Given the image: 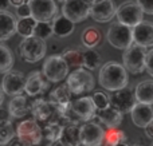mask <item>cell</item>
<instances>
[{"label": "cell", "mask_w": 153, "mask_h": 146, "mask_svg": "<svg viewBox=\"0 0 153 146\" xmlns=\"http://www.w3.org/2000/svg\"><path fill=\"white\" fill-rule=\"evenodd\" d=\"M105 130L95 122H85L79 126V138L82 146H101L103 144Z\"/></svg>", "instance_id": "cell-12"}, {"label": "cell", "mask_w": 153, "mask_h": 146, "mask_svg": "<svg viewBox=\"0 0 153 146\" xmlns=\"http://www.w3.org/2000/svg\"><path fill=\"white\" fill-rule=\"evenodd\" d=\"M42 74L48 82H62L69 75V64L61 55H51L43 63Z\"/></svg>", "instance_id": "cell-6"}, {"label": "cell", "mask_w": 153, "mask_h": 146, "mask_svg": "<svg viewBox=\"0 0 153 146\" xmlns=\"http://www.w3.org/2000/svg\"><path fill=\"white\" fill-rule=\"evenodd\" d=\"M117 146H129V145H128V144H126V142H121V144H118V145H117Z\"/></svg>", "instance_id": "cell-47"}, {"label": "cell", "mask_w": 153, "mask_h": 146, "mask_svg": "<svg viewBox=\"0 0 153 146\" xmlns=\"http://www.w3.org/2000/svg\"><path fill=\"white\" fill-rule=\"evenodd\" d=\"M101 55L94 50V48H87L83 52V69L89 71H94L101 66Z\"/></svg>", "instance_id": "cell-31"}, {"label": "cell", "mask_w": 153, "mask_h": 146, "mask_svg": "<svg viewBox=\"0 0 153 146\" xmlns=\"http://www.w3.org/2000/svg\"><path fill=\"white\" fill-rule=\"evenodd\" d=\"M117 7L113 0H102L91 5L90 16L97 23H108L116 16Z\"/></svg>", "instance_id": "cell-16"}, {"label": "cell", "mask_w": 153, "mask_h": 146, "mask_svg": "<svg viewBox=\"0 0 153 146\" xmlns=\"http://www.w3.org/2000/svg\"><path fill=\"white\" fill-rule=\"evenodd\" d=\"M16 21L10 11H0V42H5L16 34Z\"/></svg>", "instance_id": "cell-21"}, {"label": "cell", "mask_w": 153, "mask_h": 146, "mask_svg": "<svg viewBox=\"0 0 153 146\" xmlns=\"http://www.w3.org/2000/svg\"><path fill=\"white\" fill-rule=\"evenodd\" d=\"M5 119H10V113H8V110L3 109L0 106V121H5Z\"/></svg>", "instance_id": "cell-40"}, {"label": "cell", "mask_w": 153, "mask_h": 146, "mask_svg": "<svg viewBox=\"0 0 153 146\" xmlns=\"http://www.w3.org/2000/svg\"><path fill=\"white\" fill-rule=\"evenodd\" d=\"M121 142H126V136L118 128H108L103 136V146H117Z\"/></svg>", "instance_id": "cell-28"}, {"label": "cell", "mask_w": 153, "mask_h": 146, "mask_svg": "<svg viewBox=\"0 0 153 146\" xmlns=\"http://www.w3.org/2000/svg\"><path fill=\"white\" fill-rule=\"evenodd\" d=\"M27 3H28V0H11V5H13V7H20Z\"/></svg>", "instance_id": "cell-43"}, {"label": "cell", "mask_w": 153, "mask_h": 146, "mask_svg": "<svg viewBox=\"0 0 153 146\" xmlns=\"http://www.w3.org/2000/svg\"><path fill=\"white\" fill-rule=\"evenodd\" d=\"M31 18L36 21H53L56 18L58 7L54 0H28Z\"/></svg>", "instance_id": "cell-9"}, {"label": "cell", "mask_w": 153, "mask_h": 146, "mask_svg": "<svg viewBox=\"0 0 153 146\" xmlns=\"http://www.w3.org/2000/svg\"><path fill=\"white\" fill-rule=\"evenodd\" d=\"M51 146H66V145H63L61 141H56V142H54V144L51 145Z\"/></svg>", "instance_id": "cell-46"}, {"label": "cell", "mask_w": 153, "mask_h": 146, "mask_svg": "<svg viewBox=\"0 0 153 146\" xmlns=\"http://www.w3.org/2000/svg\"><path fill=\"white\" fill-rule=\"evenodd\" d=\"M31 115L38 123H51V122H59L62 123V115L59 111L54 107V105L50 101L46 99H35L31 105Z\"/></svg>", "instance_id": "cell-7"}, {"label": "cell", "mask_w": 153, "mask_h": 146, "mask_svg": "<svg viewBox=\"0 0 153 146\" xmlns=\"http://www.w3.org/2000/svg\"><path fill=\"white\" fill-rule=\"evenodd\" d=\"M38 21L34 18H24V19H19L16 21V32L23 38H30L34 36V31H35V26Z\"/></svg>", "instance_id": "cell-30"}, {"label": "cell", "mask_w": 153, "mask_h": 146, "mask_svg": "<svg viewBox=\"0 0 153 146\" xmlns=\"http://www.w3.org/2000/svg\"><path fill=\"white\" fill-rule=\"evenodd\" d=\"M116 16L120 23L133 28L134 26H137L138 23L143 21L144 12L137 3L125 1V3H122L120 7H117Z\"/></svg>", "instance_id": "cell-11"}, {"label": "cell", "mask_w": 153, "mask_h": 146, "mask_svg": "<svg viewBox=\"0 0 153 146\" xmlns=\"http://www.w3.org/2000/svg\"><path fill=\"white\" fill-rule=\"evenodd\" d=\"M98 82L108 91L121 90L126 87L129 82L128 71L124 64L116 60H109L101 67L100 74H98Z\"/></svg>", "instance_id": "cell-1"}, {"label": "cell", "mask_w": 153, "mask_h": 146, "mask_svg": "<svg viewBox=\"0 0 153 146\" xmlns=\"http://www.w3.org/2000/svg\"><path fill=\"white\" fill-rule=\"evenodd\" d=\"M133 42L143 47H153V23L141 21L133 27Z\"/></svg>", "instance_id": "cell-18"}, {"label": "cell", "mask_w": 153, "mask_h": 146, "mask_svg": "<svg viewBox=\"0 0 153 146\" xmlns=\"http://www.w3.org/2000/svg\"><path fill=\"white\" fill-rule=\"evenodd\" d=\"M59 1H62V3H63V1H65V0H59Z\"/></svg>", "instance_id": "cell-48"}, {"label": "cell", "mask_w": 153, "mask_h": 146, "mask_svg": "<svg viewBox=\"0 0 153 146\" xmlns=\"http://www.w3.org/2000/svg\"><path fill=\"white\" fill-rule=\"evenodd\" d=\"M11 5V0H0V11H7Z\"/></svg>", "instance_id": "cell-42"}, {"label": "cell", "mask_w": 153, "mask_h": 146, "mask_svg": "<svg viewBox=\"0 0 153 146\" xmlns=\"http://www.w3.org/2000/svg\"><path fill=\"white\" fill-rule=\"evenodd\" d=\"M91 98H93V102H94L95 107H97V110H103L110 106V97L106 95L102 91H95Z\"/></svg>", "instance_id": "cell-35"}, {"label": "cell", "mask_w": 153, "mask_h": 146, "mask_svg": "<svg viewBox=\"0 0 153 146\" xmlns=\"http://www.w3.org/2000/svg\"><path fill=\"white\" fill-rule=\"evenodd\" d=\"M145 134L148 138H152L153 139V121L152 122H149L148 125L145 126Z\"/></svg>", "instance_id": "cell-39"}, {"label": "cell", "mask_w": 153, "mask_h": 146, "mask_svg": "<svg viewBox=\"0 0 153 146\" xmlns=\"http://www.w3.org/2000/svg\"><path fill=\"white\" fill-rule=\"evenodd\" d=\"M85 1H87L90 5H93V4H95V3H98V1H102V0H85Z\"/></svg>", "instance_id": "cell-45"}, {"label": "cell", "mask_w": 153, "mask_h": 146, "mask_svg": "<svg viewBox=\"0 0 153 146\" xmlns=\"http://www.w3.org/2000/svg\"><path fill=\"white\" fill-rule=\"evenodd\" d=\"M46 51H47L46 42L36 36L24 38L18 46L19 56L27 63H38L42 60V58H45L46 55Z\"/></svg>", "instance_id": "cell-2"}, {"label": "cell", "mask_w": 153, "mask_h": 146, "mask_svg": "<svg viewBox=\"0 0 153 146\" xmlns=\"http://www.w3.org/2000/svg\"><path fill=\"white\" fill-rule=\"evenodd\" d=\"M130 115H132V122L134 123L137 128L145 129V126L153 121V107L151 105L138 103L137 102V103L133 106L132 111H130Z\"/></svg>", "instance_id": "cell-20"}, {"label": "cell", "mask_w": 153, "mask_h": 146, "mask_svg": "<svg viewBox=\"0 0 153 146\" xmlns=\"http://www.w3.org/2000/svg\"><path fill=\"white\" fill-rule=\"evenodd\" d=\"M31 105L28 101V97L26 95H16L12 97L10 102H8V113H10V117L12 118H23L26 115L31 114Z\"/></svg>", "instance_id": "cell-19"}, {"label": "cell", "mask_w": 153, "mask_h": 146, "mask_svg": "<svg viewBox=\"0 0 153 146\" xmlns=\"http://www.w3.org/2000/svg\"><path fill=\"white\" fill-rule=\"evenodd\" d=\"M61 56L69 64V67H75V69L83 67V52L79 48H66L61 54Z\"/></svg>", "instance_id": "cell-29"}, {"label": "cell", "mask_w": 153, "mask_h": 146, "mask_svg": "<svg viewBox=\"0 0 153 146\" xmlns=\"http://www.w3.org/2000/svg\"><path fill=\"white\" fill-rule=\"evenodd\" d=\"M62 130H63V125L59 122H51L47 123L42 128V136L43 141H47L48 145H53L54 142L59 141L62 136Z\"/></svg>", "instance_id": "cell-27"}, {"label": "cell", "mask_w": 153, "mask_h": 146, "mask_svg": "<svg viewBox=\"0 0 153 146\" xmlns=\"http://www.w3.org/2000/svg\"><path fill=\"white\" fill-rule=\"evenodd\" d=\"M152 146H153V145H152Z\"/></svg>", "instance_id": "cell-50"}, {"label": "cell", "mask_w": 153, "mask_h": 146, "mask_svg": "<svg viewBox=\"0 0 153 146\" xmlns=\"http://www.w3.org/2000/svg\"><path fill=\"white\" fill-rule=\"evenodd\" d=\"M26 80L27 78L24 77L23 72L11 70V71L5 72L4 77H3L1 88L4 91V94H7V95H22L24 93V88H26Z\"/></svg>", "instance_id": "cell-13"}, {"label": "cell", "mask_w": 153, "mask_h": 146, "mask_svg": "<svg viewBox=\"0 0 153 146\" xmlns=\"http://www.w3.org/2000/svg\"><path fill=\"white\" fill-rule=\"evenodd\" d=\"M122 113L118 111L117 109H114L113 106H109L103 110H97L95 117L100 119V122L102 125H105L106 128H118L122 122Z\"/></svg>", "instance_id": "cell-22"}, {"label": "cell", "mask_w": 153, "mask_h": 146, "mask_svg": "<svg viewBox=\"0 0 153 146\" xmlns=\"http://www.w3.org/2000/svg\"><path fill=\"white\" fill-rule=\"evenodd\" d=\"M146 48L140 44L133 43L130 47L124 50L122 54V63L130 74L138 75L145 70V59H146Z\"/></svg>", "instance_id": "cell-4"}, {"label": "cell", "mask_w": 153, "mask_h": 146, "mask_svg": "<svg viewBox=\"0 0 153 146\" xmlns=\"http://www.w3.org/2000/svg\"><path fill=\"white\" fill-rule=\"evenodd\" d=\"M140 8L143 10L144 13H148V15H153V0H137Z\"/></svg>", "instance_id": "cell-36"}, {"label": "cell", "mask_w": 153, "mask_h": 146, "mask_svg": "<svg viewBox=\"0 0 153 146\" xmlns=\"http://www.w3.org/2000/svg\"><path fill=\"white\" fill-rule=\"evenodd\" d=\"M145 70L148 74L153 78V48L146 52V59H145Z\"/></svg>", "instance_id": "cell-38"}, {"label": "cell", "mask_w": 153, "mask_h": 146, "mask_svg": "<svg viewBox=\"0 0 153 146\" xmlns=\"http://www.w3.org/2000/svg\"><path fill=\"white\" fill-rule=\"evenodd\" d=\"M136 101L138 103L153 105V80H143L134 88Z\"/></svg>", "instance_id": "cell-23"}, {"label": "cell", "mask_w": 153, "mask_h": 146, "mask_svg": "<svg viewBox=\"0 0 153 146\" xmlns=\"http://www.w3.org/2000/svg\"><path fill=\"white\" fill-rule=\"evenodd\" d=\"M106 39L114 48L126 50L134 43L133 42V28L120 23V21H114L109 27Z\"/></svg>", "instance_id": "cell-5"}, {"label": "cell", "mask_w": 153, "mask_h": 146, "mask_svg": "<svg viewBox=\"0 0 153 146\" xmlns=\"http://www.w3.org/2000/svg\"><path fill=\"white\" fill-rule=\"evenodd\" d=\"M48 101L54 105L56 110L59 111V114L63 117L67 111L70 110L73 103V94L69 90L67 85H61L58 87H55L48 95Z\"/></svg>", "instance_id": "cell-15"}, {"label": "cell", "mask_w": 153, "mask_h": 146, "mask_svg": "<svg viewBox=\"0 0 153 146\" xmlns=\"http://www.w3.org/2000/svg\"><path fill=\"white\" fill-rule=\"evenodd\" d=\"M54 29H53V21H38L35 26L34 36L39 38L42 40H47L53 36Z\"/></svg>", "instance_id": "cell-34"}, {"label": "cell", "mask_w": 153, "mask_h": 146, "mask_svg": "<svg viewBox=\"0 0 153 146\" xmlns=\"http://www.w3.org/2000/svg\"><path fill=\"white\" fill-rule=\"evenodd\" d=\"M3 102H4V91H3L1 86H0V106L3 105Z\"/></svg>", "instance_id": "cell-44"}, {"label": "cell", "mask_w": 153, "mask_h": 146, "mask_svg": "<svg viewBox=\"0 0 153 146\" xmlns=\"http://www.w3.org/2000/svg\"><path fill=\"white\" fill-rule=\"evenodd\" d=\"M74 24L71 20L66 18L63 15L56 16L53 20V29H54V35L59 38H66L69 35H71L74 32Z\"/></svg>", "instance_id": "cell-24"}, {"label": "cell", "mask_w": 153, "mask_h": 146, "mask_svg": "<svg viewBox=\"0 0 153 146\" xmlns=\"http://www.w3.org/2000/svg\"><path fill=\"white\" fill-rule=\"evenodd\" d=\"M91 5L85 0H65L62 4V15L73 23H81L90 16Z\"/></svg>", "instance_id": "cell-10"}, {"label": "cell", "mask_w": 153, "mask_h": 146, "mask_svg": "<svg viewBox=\"0 0 153 146\" xmlns=\"http://www.w3.org/2000/svg\"><path fill=\"white\" fill-rule=\"evenodd\" d=\"M13 67L12 51L4 44H0V74L11 71Z\"/></svg>", "instance_id": "cell-32"}, {"label": "cell", "mask_w": 153, "mask_h": 146, "mask_svg": "<svg viewBox=\"0 0 153 146\" xmlns=\"http://www.w3.org/2000/svg\"><path fill=\"white\" fill-rule=\"evenodd\" d=\"M59 141L66 146H81V138H79V126L75 123H69L63 126L62 136Z\"/></svg>", "instance_id": "cell-25"}, {"label": "cell", "mask_w": 153, "mask_h": 146, "mask_svg": "<svg viewBox=\"0 0 153 146\" xmlns=\"http://www.w3.org/2000/svg\"><path fill=\"white\" fill-rule=\"evenodd\" d=\"M136 103H137V101H136L134 93L128 86L121 88V90L113 91V94L110 95V106L121 111L122 114L130 113Z\"/></svg>", "instance_id": "cell-14"}, {"label": "cell", "mask_w": 153, "mask_h": 146, "mask_svg": "<svg viewBox=\"0 0 153 146\" xmlns=\"http://www.w3.org/2000/svg\"><path fill=\"white\" fill-rule=\"evenodd\" d=\"M48 87V80L45 79V75L40 71H32L31 74L27 77L26 80V88H24V93L30 97V98H34L38 97L40 94H43Z\"/></svg>", "instance_id": "cell-17"}, {"label": "cell", "mask_w": 153, "mask_h": 146, "mask_svg": "<svg viewBox=\"0 0 153 146\" xmlns=\"http://www.w3.org/2000/svg\"><path fill=\"white\" fill-rule=\"evenodd\" d=\"M16 137L28 146H40L43 141L42 128L35 119H24L16 128Z\"/></svg>", "instance_id": "cell-8"}, {"label": "cell", "mask_w": 153, "mask_h": 146, "mask_svg": "<svg viewBox=\"0 0 153 146\" xmlns=\"http://www.w3.org/2000/svg\"><path fill=\"white\" fill-rule=\"evenodd\" d=\"M102 40V34L101 31L94 26H89L82 31L81 34V42L86 48H94Z\"/></svg>", "instance_id": "cell-26"}, {"label": "cell", "mask_w": 153, "mask_h": 146, "mask_svg": "<svg viewBox=\"0 0 153 146\" xmlns=\"http://www.w3.org/2000/svg\"><path fill=\"white\" fill-rule=\"evenodd\" d=\"M66 85L73 95H82V94L90 93L94 88V77L89 70L79 67L67 75Z\"/></svg>", "instance_id": "cell-3"}, {"label": "cell", "mask_w": 153, "mask_h": 146, "mask_svg": "<svg viewBox=\"0 0 153 146\" xmlns=\"http://www.w3.org/2000/svg\"><path fill=\"white\" fill-rule=\"evenodd\" d=\"M16 16L19 19H24V18H30L31 16V10H30L28 3L20 5V7H16Z\"/></svg>", "instance_id": "cell-37"}, {"label": "cell", "mask_w": 153, "mask_h": 146, "mask_svg": "<svg viewBox=\"0 0 153 146\" xmlns=\"http://www.w3.org/2000/svg\"><path fill=\"white\" fill-rule=\"evenodd\" d=\"M16 131L13 130L12 122L10 119L0 121V146L8 145L12 138H15Z\"/></svg>", "instance_id": "cell-33"}, {"label": "cell", "mask_w": 153, "mask_h": 146, "mask_svg": "<svg viewBox=\"0 0 153 146\" xmlns=\"http://www.w3.org/2000/svg\"><path fill=\"white\" fill-rule=\"evenodd\" d=\"M133 146H141V145H133Z\"/></svg>", "instance_id": "cell-49"}, {"label": "cell", "mask_w": 153, "mask_h": 146, "mask_svg": "<svg viewBox=\"0 0 153 146\" xmlns=\"http://www.w3.org/2000/svg\"><path fill=\"white\" fill-rule=\"evenodd\" d=\"M8 146H28V145H26L23 141H20L18 137H15V138H12V141L8 144Z\"/></svg>", "instance_id": "cell-41"}]
</instances>
